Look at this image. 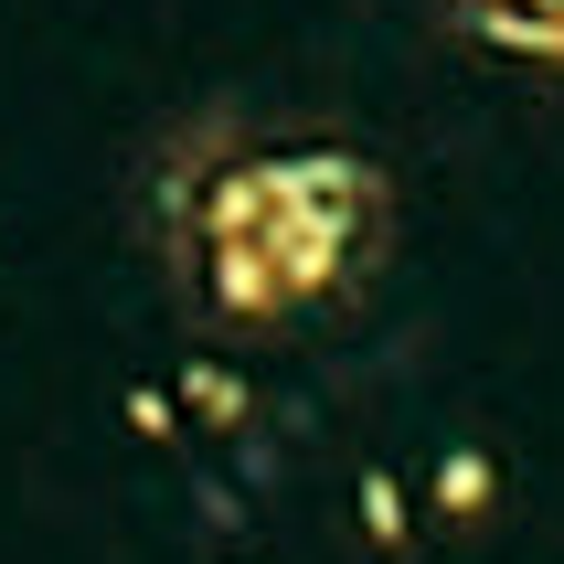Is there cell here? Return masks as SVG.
Returning a JSON list of instances; mask_svg holds the SVG:
<instances>
[{
    "label": "cell",
    "instance_id": "3957f363",
    "mask_svg": "<svg viewBox=\"0 0 564 564\" xmlns=\"http://www.w3.org/2000/svg\"><path fill=\"white\" fill-rule=\"evenodd\" d=\"M351 501H362V533H373L383 554H394V543L415 533V511H405V479H394V469H362V490H351Z\"/></svg>",
    "mask_w": 564,
    "mask_h": 564
},
{
    "label": "cell",
    "instance_id": "6da1fadb",
    "mask_svg": "<svg viewBox=\"0 0 564 564\" xmlns=\"http://www.w3.org/2000/svg\"><path fill=\"white\" fill-rule=\"evenodd\" d=\"M383 235V182L351 150H278V160H235L203 192L192 256H203V299L224 319H288L330 299V288L373 256Z\"/></svg>",
    "mask_w": 564,
    "mask_h": 564
},
{
    "label": "cell",
    "instance_id": "7a4b0ae2",
    "mask_svg": "<svg viewBox=\"0 0 564 564\" xmlns=\"http://www.w3.org/2000/svg\"><path fill=\"white\" fill-rule=\"evenodd\" d=\"M490 501H501V469H490V447H447V458H437V511H447V522H479Z\"/></svg>",
    "mask_w": 564,
    "mask_h": 564
},
{
    "label": "cell",
    "instance_id": "277c9868",
    "mask_svg": "<svg viewBox=\"0 0 564 564\" xmlns=\"http://www.w3.org/2000/svg\"><path fill=\"white\" fill-rule=\"evenodd\" d=\"M182 405L214 415V426H235V415H246V383L224 373V362H192V373H182Z\"/></svg>",
    "mask_w": 564,
    "mask_h": 564
}]
</instances>
